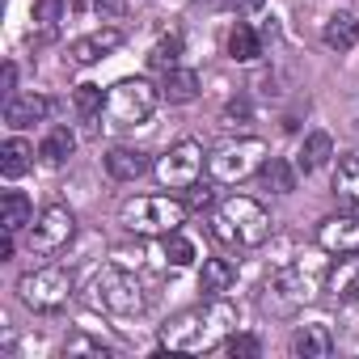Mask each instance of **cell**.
Returning <instances> with one entry per match:
<instances>
[{"label":"cell","mask_w":359,"mask_h":359,"mask_svg":"<svg viewBox=\"0 0 359 359\" xmlns=\"http://www.w3.org/2000/svg\"><path fill=\"white\" fill-rule=\"evenodd\" d=\"M161 97H165L169 106L195 102V97H199V76H195L191 68H169V72H161Z\"/></svg>","instance_id":"obj_17"},{"label":"cell","mask_w":359,"mask_h":359,"mask_svg":"<svg viewBox=\"0 0 359 359\" xmlns=\"http://www.w3.org/2000/svg\"><path fill=\"white\" fill-rule=\"evenodd\" d=\"M203 144L195 140H177L169 144V152L156 161V182L169 187V191H191L199 182V173H203Z\"/></svg>","instance_id":"obj_9"},{"label":"cell","mask_w":359,"mask_h":359,"mask_svg":"<svg viewBox=\"0 0 359 359\" xmlns=\"http://www.w3.org/2000/svg\"><path fill=\"white\" fill-rule=\"evenodd\" d=\"M89 300H93L97 309L114 313V317H135V313H144V292H140L135 275H127V271H118V266H102V271L93 275Z\"/></svg>","instance_id":"obj_7"},{"label":"cell","mask_w":359,"mask_h":359,"mask_svg":"<svg viewBox=\"0 0 359 359\" xmlns=\"http://www.w3.org/2000/svg\"><path fill=\"white\" fill-rule=\"evenodd\" d=\"M97 18H123L127 13V0H93Z\"/></svg>","instance_id":"obj_35"},{"label":"cell","mask_w":359,"mask_h":359,"mask_svg":"<svg viewBox=\"0 0 359 359\" xmlns=\"http://www.w3.org/2000/svg\"><path fill=\"white\" fill-rule=\"evenodd\" d=\"M317 283H321V266L292 262V266L275 271L271 283L262 287V309L275 313V317H287V313H296L300 304H309L317 296Z\"/></svg>","instance_id":"obj_5"},{"label":"cell","mask_w":359,"mask_h":359,"mask_svg":"<svg viewBox=\"0 0 359 359\" xmlns=\"http://www.w3.org/2000/svg\"><path fill=\"white\" fill-rule=\"evenodd\" d=\"M233 283H237V266H233L229 258H208V262H203V275H199V292H203V300L233 292Z\"/></svg>","instance_id":"obj_20"},{"label":"cell","mask_w":359,"mask_h":359,"mask_svg":"<svg viewBox=\"0 0 359 359\" xmlns=\"http://www.w3.org/2000/svg\"><path fill=\"white\" fill-rule=\"evenodd\" d=\"M72 152H76V135H72V127H51L47 140L39 144V161L51 165V169H60Z\"/></svg>","instance_id":"obj_23"},{"label":"cell","mask_w":359,"mask_h":359,"mask_svg":"<svg viewBox=\"0 0 359 359\" xmlns=\"http://www.w3.org/2000/svg\"><path fill=\"white\" fill-rule=\"evenodd\" d=\"M229 5L237 9V13H254V9H262L266 0H229Z\"/></svg>","instance_id":"obj_37"},{"label":"cell","mask_w":359,"mask_h":359,"mask_svg":"<svg viewBox=\"0 0 359 359\" xmlns=\"http://www.w3.org/2000/svg\"><path fill=\"white\" fill-rule=\"evenodd\" d=\"M47 110H51V102H47L43 93H18V97H9V102H5V123H9L13 131H22V127L43 123V118H47Z\"/></svg>","instance_id":"obj_14"},{"label":"cell","mask_w":359,"mask_h":359,"mask_svg":"<svg viewBox=\"0 0 359 359\" xmlns=\"http://www.w3.org/2000/svg\"><path fill=\"white\" fill-rule=\"evenodd\" d=\"M18 296L34 313H60L72 300V271H64V266H39V271L22 275Z\"/></svg>","instance_id":"obj_8"},{"label":"cell","mask_w":359,"mask_h":359,"mask_svg":"<svg viewBox=\"0 0 359 359\" xmlns=\"http://www.w3.org/2000/svg\"><path fill=\"white\" fill-rule=\"evenodd\" d=\"M177 55H182V39H177V34H165V39L148 51V68H152V72H169V68H177Z\"/></svg>","instance_id":"obj_28"},{"label":"cell","mask_w":359,"mask_h":359,"mask_svg":"<svg viewBox=\"0 0 359 359\" xmlns=\"http://www.w3.org/2000/svg\"><path fill=\"white\" fill-rule=\"evenodd\" d=\"M229 55L241 60V64H250V60L262 55V39L254 34V26H245V22L233 26V34H229Z\"/></svg>","instance_id":"obj_26"},{"label":"cell","mask_w":359,"mask_h":359,"mask_svg":"<svg viewBox=\"0 0 359 359\" xmlns=\"http://www.w3.org/2000/svg\"><path fill=\"white\" fill-rule=\"evenodd\" d=\"M165 258H169L173 266H191V262H195V245H191L182 233H169V237H165Z\"/></svg>","instance_id":"obj_30"},{"label":"cell","mask_w":359,"mask_h":359,"mask_svg":"<svg viewBox=\"0 0 359 359\" xmlns=\"http://www.w3.org/2000/svg\"><path fill=\"white\" fill-rule=\"evenodd\" d=\"M118 47H123V34H118V30H93V34H85V39H76V43L68 47V64L89 68V64L106 60V55L118 51Z\"/></svg>","instance_id":"obj_13"},{"label":"cell","mask_w":359,"mask_h":359,"mask_svg":"<svg viewBox=\"0 0 359 359\" xmlns=\"http://www.w3.org/2000/svg\"><path fill=\"white\" fill-rule=\"evenodd\" d=\"M106 173L114 182H135V177L148 173V156L135 152V148H110L106 152Z\"/></svg>","instance_id":"obj_21"},{"label":"cell","mask_w":359,"mask_h":359,"mask_svg":"<svg viewBox=\"0 0 359 359\" xmlns=\"http://www.w3.org/2000/svg\"><path fill=\"white\" fill-rule=\"evenodd\" d=\"M26 224H34V203L22 191H5V195H0V229L18 237Z\"/></svg>","instance_id":"obj_19"},{"label":"cell","mask_w":359,"mask_h":359,"mask_svg":"<svg viewBox=\"0 0 359 359\" xmlns=\"http://www.w3.org/2000/svg\"><path fill=\"white\" fill-rule=\"evenodd\" d=\"M237 321V309L224 304V296H212L208 304L199 309H187V313H177L173 321L161 325V346L165 351H212Z\"/></svg>","instance_id":"obj_1"},{"label":"cell","mask_w":359,"mask_h":359,"mask_svg":"<svg viewBox=\"0 0 359 359\" xmlns=\"http://www.w3.org/2000/svg\"><path fill=\"white\" fill-rule=\"evenodd\" d=\"M250 114H254L250 97H233V102L224 106V123H229V127H245V123H250Z\"/></svg>","instance_id":"obj_33"},{"label":"cell","mask_w":359,"mask_h":359,"mask_svg":"<svg viewBox=\"0 0 359 359\" xmlns=\"http://www.w3.org/2000/svg\"><path fill=\"white\" fill-rule=\"evenodd\" d=\"M334 351V330L325 321H313V325H300L292 334V355L300 359H325Z\"/></svg>","instance_id":"obj_15"},{"label":"cell","mask_w":359,"mask_h":359,"mask_svg":"<svg viewBox=\"0 0 359 359\" xmlns=\"http://www.w3.org/2000/svg\"><path fill=\"white\" fill-rule=\"evenodd\" d=\"M9 258H13V233L0 237V262H9Z\"/></svg>","instance_id":"obj_38"},{"label":"cell","mask_w":359,"mask_h":359,"mask_svg":"<svg viewBox=\"0 0 359 359\" xmlns=\"http://www.w3.org/2000/svg\"><path fill=\"white\" fill-rule=\"evenodd\" d=\"M330 156H334V140H330V131H313V135H304L296 165H300L304 173H317V169H321Z\"/></svg>","instance_id":"obj_24"},{"label":"cell","mask_w":359,"mask_h":359,"mask_svg":"<svg viewBox=\"0 0 359 359\" xmlns=\"http://www.w3.org/2000/svg\"><path fill=\"white\" fill-rule=\"evenodd\" d=\"M334 199L346 212H359V152L338 156V165H334Z\"/></svg>","instance_id":"obj_16"},{"label":"cell","mask_w":359,"mask_h":359,"mask_svg":"<svg viewBox=\"0 0 359 359\" xmlns=\"http://www.w3.org/2000/svg\"><path fill=\"white\" fill-rule=\"evenodd\" d=\"M72 106H76L81 118H102V110H106L102 85H76V89H72Z\"/></svg>","instance_id":"obj_27"},{"label":"cell","mask_w":359,"mask_h":359,"mask_svg":"<svg viewBox=\"0 0 359 359\" xmlns=\"http://www.w3.org/2000/svg\"><path fill=\"white\" fill-rule=\"evenodd\" d=\"M325 292L338 296V300H346V304L359 300V250L338 254V262L325 271Z\"/></svg>","instance_id":"obj_12"},{"label":"cell","mask_w":359,"mask_h":359,"mask_svg":"<svg viewBox=\"0 0 359 359\" xmlns=\"http://www.w3.org/2000/svg\"><path fill=\"white\" fill-rule=\"evenodd\" d=\"M64 355L72 359V355H110V346L106 342H97V338H85V334H76V338H68V346H64Z\"/></svg>","instance_id":"obj_32"},{"label":"cell","mask_w":359,"mask_h":359,"mask_svg":"<svg viewBox=\"0 0 359 359\" xmlns=\"http://www.w3.org/2000/svg\"><path fill=\"white\" fill-rule=\"evenodd\" d=\"M5 97H18V68L5 64Z\"/></svg>","instance_id":"obj_36"},{"label":"cell","mask_w":359,"mask_h":359,"mask_svg":"<svg viewBox=\"0 0 359 359\" xmlns=\"http://www.w3.org/2000/svg\"><path fill=\"white\" fill-rule=\"evenodd\" d=\"M224 351H229L233 359H258V355H262V342H258L254 334H229V338H224Z\"/></svg>","instance_id":"obj_31"},{"label":"cell","mask_w":359,"mask_h":359,"mask_svg":"<svg viewBox=\"0 0 359 359\" xmlns=\"http://www.w3.org/2000/svg\"><path fill=\"white\" fill-rule=\"evenodd\" d=\"M156 102H161V89H156V85H148L144 76H127V81L110 85V93H106V110H102V118H106L102 127H106V131H131V127H144V123L152 118Z\"/></svg>","instance_id":"obj_4"},{"label":"cell","mask_w":359,"mask_h":359,"mask_svg":"<svg viewBox=\"0 0 359 359\" xmlns=\"http://www.w3.org/2000/svg\"><path fill=\"white\" fill-rule=\"evenodd\" d=\"M30 165H34V148L22 140V135H13V140H5L0 144V173L9 177H22V173H30Z\"/></svg>","instance_id":"obj_22"},{"label":"cell","mask_w":359,"mask_h":359,"mask_svg":"<svg viewBox=\"0 0 359 359\" xmlns=\"http://www.w3.org/2000/svg\"><path fill=\"white\" fill-rule=\"evenodd\" d=\"M266 165V144L262 140H229L208 156V173L224 187H237L245 177H254Z\"/></svg>","instance_id":"obj_6"},{"label":"cell","mask_w":359,"mask_h":359,"mask_svg":"<svg viewBox=\"0 0 359 359\" xmlns=\"http://www.w3.org/2000/svg\"><path fill=\"white\" fill-rule=\"evenodd\" d=\"M321 43L330 47V51H351L355 43H359V18L355 13H334V18H325V26H321Z\"/></svg>","instance_id":"obj_18"},{"label":"cell","mask_w":359,"mask_h":359,"mask_svg":"<svg viewBox=\"0 0 359 359\" xmlns=\"http://www.w3.org/2000/svg\"><path fill=\"white\" fill-rule=\"evenodd\" d=\"M72 237H76V216L64 203H51V208H43L39 224H30V254L51 258V254L68 250Z\"/></svg>","instance_id":"obj_10"},{"label":"cell","mask_w":359,"mask_h":359,"mask_svg":"<svg viewBox=\"0 0 359 359\" xmlns=\"http://www.w3.org/2000/svg\"><path fill=\"white\" fill-rule=\"evenodd\" d=\"M317 245H321L325 254L359 250V212H351V216H330V220L317 229Z\"/></svg>","instance_id":"obj_11"},{"label":"cell","mask_w":359,"mask_h":359,"mask_svg":"<svg viewBox=\"0 0 359 359\" xmlns=\"http://www.w3.org/2000/svg\"><path fill=\"white\" fill-rule=\"evenodd\" d=\"M187 212L191 203L173 199V195H140V199H127L118 220L127 233H140V237H169L187 224Z\"/></svg>","instance_id":"obj_3"},{"label":"cell","mask_w":359,"mask_h":359,"mask_svg":"<svg viewBox=\"0 0 359 359\" xmlns=\"http://www.w3.org/2000/svg\"><path fill=\"white\" fill-rule=\"evenodd\" d=\"M64 5L68 0H34V26L43 30V39H51L64 22Z\"/></svg>","instance_id":"obj_29"},{"label":"cell","mask_w":359,"mask_h":359,"mask_svg":"<svg viewBox=\"0 0 359 359\" xmlns=\"http://www.w3.org/2000/svg\"><path fill=\"white\" fill-rule=\"evenodd\" d=\"M187 203H191L195 212H203V208H212V203H216V191H212L208 182H195V187H191V199H187Z\"/></svg>","instance_id":"obj_34"},{"label":"cell","mask_w":359,"mask_h":359,"mask_svg":"<svg viewBox=\"0 0 359 359\" xmlns=\"http://www.w3.org/2000/svg\"><path fill=\"white\" fill-rule=\"evenodd\" d=\"M258 177H262V187H266L271 195H292V191H296V169H292L283 156H266V165L258 169Z\"/></svg>","instance_id":"obj_25"},{"label":"cell","mask_w":359,"mask_h":359,"mask_svg":"<svg viewBox=\"0 0 359 359\" xmlns=\"http://www.w3.org/2000/svg\"><path fill=\"white\" fill-rule=\"evenodd\" d=\"M212 237L224 241V245H237V250H258L271 241V216L258 199H245V195H233L216 208L212 216Z\"/></svg>","instance_id":"obj_2"}]
</instances>
